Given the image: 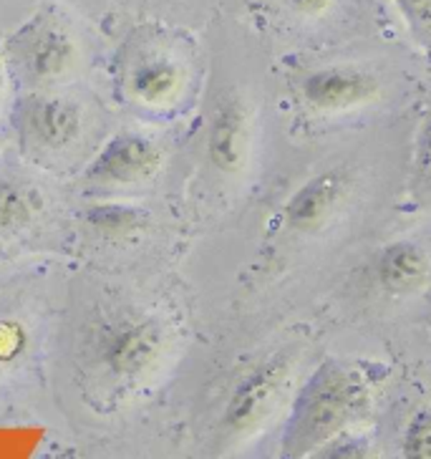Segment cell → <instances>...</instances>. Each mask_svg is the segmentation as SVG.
<instances>
[{
  "instance_id": "1",
  "label": "cell",
  "mask_w": 431,
  "mask_h": 459,
  "mask_svg": "<svg viewBox=\"0 0 431 459\" xmlns=\"http://www.w3.org/2000/svg\"><path fill=\"white\" fill-rule=\"evenodd\" d=\"M175 349V331L162 313L139 303H104L79 328L76 371L83 396L99 409H116L144 392Z\"/></svg>"
},
{
  "instance_id": "2",
  "label": "cell",
  "mask_w": 431,
  "mask_h": 459,
  "mask_svg": "<svg viewBox=\"0 0 431 459\" xmlns=\"http://www.w3.org/2000/svg\"><path fill=\"white\" fill-rule=\"evenodd\" d=\"M371 406V386L358 368L323 361L297 392L283 432L285 457L321 455L350 432Z\"/></svg>"
},
{
  "instance_id": "3",
  "label": "cell",
  "mask_w": 431,
  "mask_h": 459,
  "mask_svg": "<svg viewBox=\"0 0 431 459\" xmlns=\"http://www.w3.org/2000/svg\"><path fill=\"white\" fill-rule=\"evenodd\" d=\"M15 132L30 162L58 169L79 162V157L91 147L96 114L79 96L46 86L18 104Z\"/></svg>"
},
{
  "instance_id": "4",
  "label": "cell",
  "mask_w": 431,
  "mask_h": 459,
  "mask_svg": "<svg viewBox=\"0 0 431 459\" xmlns=\"http://www.w3.org/2000/svg\"><path fill=\"white\" fill-rule=\"evenodd\" d=\"M5 46L15 76L36 89L68 82L82 64V41L58 11L36 13Z\"/></svg>"
},
{
  "instance_id": "5",
  "label": "cell",
  "mask_w": 431,
  "mask_h": 459,
  "mask_svg": "<svg viewBox=\"0 0 431 459\" xmlns=\"http://www.w3.org/2000/svg\"><path fill=\"white\" fill-rule=\"evenodd\" d=\"M293 364L296 359L288 351L275 353L235 384L222 411V434L229 442H243L260 432L270 414L283 404Z\"/></svg>"
},
{
  "instance_id": "6",
  "label": "cell",
  "mask_w": 431,
  "mask_h": 459,
  "mask_svg": "<svg viewBox=\"0 0 431 459\" xmlns=\"http://www.w3.org/2000/svg\"><path fill=\"white\" fill-rule=\"evenodd\" d=\"M164 164V147L154 136L126 129L91 157L83 182L94 189H132L149 185Z\"/></svg>"
},
{
  "instance_id": "7",
  "label": "cell",
  "mask_w": 431,
  "mask_h": 459,
  "mask_svg": "<svg viewBox=\"0 0 431 459\" xmlns=\"http://www.w3.org/2000/svg\"><path fill=\"white\" fill-rule=\"evenodd\" d=\"M124 94L139 108L167 111L187 89V68L164 48H142L124 66Z\"/></svg>"
},
{
  "instance_id": "8",
  "label": "cell",
  "mask_w": 431,
  "mask_h": 459,
  "mask_svg": "<svg viewBox=\"0 0 431 459\" xmlns=\"http://www.w3.org/2000/svg\"><path fill=\"white\" fill-rule=\"evenodd\" d=\"M306 107L323 114H343L371 104L381 91L378 79L358 66H323L303 74L297 82Z\"/></svg>"
},
{
  "instance_id": "9",
  "label": "cell",
  "mask_w": 431,
  "mask_h": 459,
  "mask_svg": "<svg viewBox=\"0 0 431 459\" xmlns=\"http://www.w3.org/2000/svg\"><path fill=\"white\" fill-rule=\"evenodd\" d=\"M253 152V111L240 96L217 101L207 126V162L220 175L235 177L250 162Z\"/></svg>"
},
{
  "instance_id": "10",
  "label": "cell",
  "mask_w": 431,
  "mask_h": 459,
  "mask_svg": "<svg viewBox=\"0 0 431 459\" xmlns=\"http://www.w3.org/2000/svg\"><path fill=\"white\" fill-rule=\"evenodd\" d=\"M350 195V177L346 169H325L290 195L283 207V220L288 230L310 235L323 230L340 212Z\"/></svg>"
},
{
  "instance_id": "11",
  "label": "cell",
  "mask_w": 431,
  "mask_h": 459,
  "mask_svg": "<svg viewBox=\"0 0 431 459\" xmlns=\"http://www.w3.org/2000/svg\"><path fill=\"white\" fill-rule=\"evenodd\" d=\"M431 275L429 253L414 240H393L384 245L374 263L376 285L389 296H409L424 288Z\"/></svg>"
},
{
  "instance_id": "12",
  "label": "cell",
  "mask_w": 431,
  "mask_h": 459,
  "mask_svg": "<svg viewBox=\"0 0 431 459\" xmlns=\"http://www.w3.org/2000/svg\"><path fill=\"white\" fill-rule=\"evenodd\" d=\"M33 313L18 306L0 308V386L18 378V374L36 359L39 331Z\"/></svg>"
},
{
  "instance_id": "13",
  "label": "cell",
  "mask_w": 431,
  "mask_h": 459,
  "mask_svg": "<svg viewBox=\"0 0 431 459\" xmlns=\"http://www.w3.org/2000/svg\"><path fill=\"white\" fill-rule=\"evenodd\" d=\"M43 189L23 177L0 175V240L33 228L46 212Z\"/></svg>"
},
{
  "instance_id": "14",
  "label": "cell",
  "mask_w": 431,
  "mask_h": 459,
  "mask_svg": "<svg viewBox=\"0 0 431 459\" xmlns=\"http://www.w3.org/2000/svg\"><path fill=\"white\" fill-rule=\"evenodd\" d=\"M89 228L107 240H129L147 228V215L126 203H101L89 210Z\"/></svg>"
},
{
  "instance_id": "15",
  "label": "cell",
  "mask_w": 431,
  "mask_h": 459,
  "mask_svg": "<svg viewBox=\"0 0 431 459\" xmlns=\"http://www.w3.org/2000/svg\"><path fill=\"white\" fill-rule=\"evenodd\" d=\"M401 455L406 459H431V406L417 409L401 434Z\"/></svg>"
},
{
  "instance_id": "16",
  "label": "cell",
  "mask_w": 431,
  "mask_h": 459,
  "mask_svg": "<svg viewBox=\"0 0 431 459\" xmlns=\"http://www.w3.org/2000/svg\"><path fill=\"white\" fill-rule=\"evenodd\" d=\"M393 5L418 41L431 43V0H393Z\"/></svg>"
},
{
  "instance_id": "17",
  "label": "cell",
  "mask_w": 431,
  "mask_h": 459,
  "mask_svg": "<svg viewBox=\"0 0 431 459\" xmlns=\"http://www.w3.org/2000/svg\"><path fill=\"white\" fill-rule=\"evenodd\" d=\"M417 175L424 185L431 187V119L421 126V134L417 142Z\"/></svg>"
},
{
  "instance_id": "18",
  "label": "cell",
  "mask_w": 431,
  "mask_h": 459,
  "mask_svg": "<svg viewBox=\"0 0 431 459\" xmlns=\"http://www.w3.org/2000/svg\"><path fill=\"white\" fill-rule=\"evenodd\" d=\"M11 82H13V68H11V61H8L5 36H0V111L5 108L8 99H11Z\"/></svg>"
},
{
  "instance_id": "19",
  "label": "cell",
  "mask_w": 431,
  "mask_h": 459,
  "mask_svg": "<svg viewBox=\"0 0 431 459\" xmlns=\"http://www.w3.org/2000/svg\"><path fill=\"white\" fill-rule=\"evenodd\" d=\"M336 0H288V5L300 15H310V18H315V15H323L331 5H333Z\"/></svg>"
},
{
  "instance_id": "20",
  "label": "cell",
  "mask_w": 431,
  "mask_h": 459,
  "mask_svg": "<svg viewBox=\"0 0 431 459\" xmlns=\"http://www.w3.org/2000/svg\"><path fill=\"white\" fill-rule=\"evenodd\" d=\"M5 144H8V134H5V132L0 129V149L5 147Z\"/></svg>"
}]
</instances>
